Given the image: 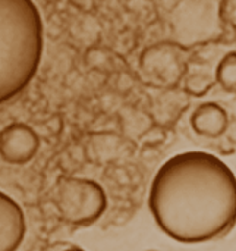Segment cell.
I'll return each instance as SVG.
<instances>
[{
  "label": "cell",
  "instance_id": "1",
  "mask_svg": "<svg viewBox=\"0 0 236 251\" xmlns=\"http://www.w3.org/2000/svg\"><path fill=\"white\" fill-rule=\"evenodd\" d=\"M148 207L157 226L175 241H210L235 225V174L214 154L179 153L157 171Z\"/></svg>",
  "mask_w": 236,
  "mask_h": 251
},
{
  "label": "cell",
  "instance_id": "2",
  "mask_svg": "<svg viewBox=\"0 0 236 251\" xmlns=\"http://www.w3.org/2000/svg\"><path fill=\"white\" fill-rule=\"evenodd\" d=\"M44 47L41 13L31 0H0V104L35 76Z\"/></svg>",
  "mask_w": 236,
  "mask_h": 251
},
{
  "label": "cell",
  "instance_id": "3",
  "mask_svg": "<svg viewBox=\"0 0 236 251\" xmlns=\"http://www.w3.org/2000/svg\"><path fill=\"white\" fill-rule=\"evenodd\" d=\"M59 216L72 225L95 224L107 207V197L100 184L87 178H62L53 197Z\"/></svg>",
  "mask_w": 236,
  "mask_h": 251
},
{
  "label": "cell",
  "instance_id": "4",
  "mask_svg": "<svg viewBox=\"0 0 236 251\" xmlns=\"http://www.w3.org/2000/svg\"><path fill=\"white\" fill-rule=\"evenodd\" d=\"M40 140L25 124H10L0 131V156L10 165H25L37 154Z\"/></svg>",
  "mask_w": 236,
  "mask_h": 251
},
{
  "label": "cell",
  "instance_id": "5",
  "mask_svg": "<svg viewBox=\"0 0 236 251\" xmlns=\"http://www.w3.org/2000/svg\"><path fill=\"white\" fill-rule=\"evenodd\" d=\"M26 232L22 207L6 193L0 191V251H16Z\"/></svg>",
  "mask_w": 236,
  "mask_h": 251
},
{
  "label": "cell",
  "instance_id": "6",
  "mask_svg": "<svg viewBox=\"0 0 236 251\" xmlns=\"http://www.w3.org/2000/svg\"><path fill=\"white\" fill-rule=\"evenodd\" d=\"M191 125L200 135L219 137L228 128V115L225 109L216 103H203L194 110Z\"/></svg>",
  "mask_w": 236,
  "mask_h": 251
},
{
  "label": "cell",
  "instance_id": "7",
  "mask_svg": "<svg viewBox=\"0 0 236 251\" xmlns=\"http://www.w3.org/2000/svg\"><path fill=\"white\" fill-rule=\"evenodd\" d=\"M236 53L231 51L228 53L222 62L217 66L216 71V78L217 82L228 91V93H235L236 91Z\"/></svg>",
  "mask_w": 236,
  "mask_h": 251
},
{
  "label": "cell",
  "instance_id": "8",
  "mask_svg": "<svg viewBox=\"0 0 236 251\" xmlns=\"http://www.w3.org/2000/svg\"><path fill=\"white\" fill-rule=\"evenodd\" d=\"M63 251H85L84 249H81V247H76V246H73V247H69V249H66V250Z\"/></svg>",
  "mask_w": 236,
  "mask_h": 251
},
{
  "label": "cell",
  "instance_id": "9",
  "mask_svg": "<svg viewBox=\"0 0 236 251\" xmlns=\"http://www.w3.org/2000/svg\"><path fill=\"white\" fill-rule=\"evenodd\" d=\"M148 251H154V250H148Z\"/></svg>",
  "mask_w": 236,
  "mask_h": 251
}]
</instances>
